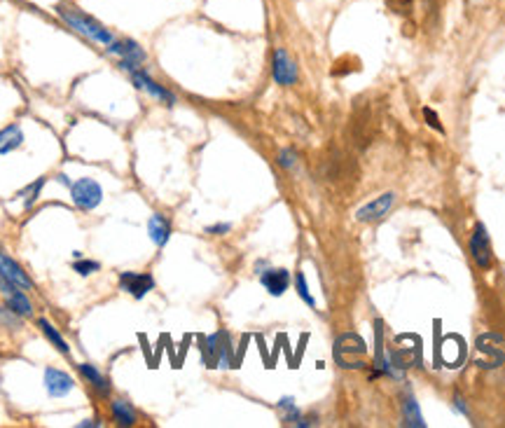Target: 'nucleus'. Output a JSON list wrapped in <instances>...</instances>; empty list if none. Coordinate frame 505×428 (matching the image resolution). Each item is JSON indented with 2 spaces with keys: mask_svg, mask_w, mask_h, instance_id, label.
<instances>
[{
  "mask_svg": "<svg viewBox=\"0 0 505 428\" xmlns=\"http://www.w3.org/2000/svg\"><path fill=\"white\" fill-rule=\"evenodd\" d=\"M56 14L61 16V19L68 24V26L80 33V36L89 38L91 43H98V45H111L115 36L111 31H108L103 24H98L96 19H91L89 14H84L80 10H75V7H63V5H56Z\"/></svg>",
  "mask_w": 505,
  "mask_h": 428,
  "instance_id": "f257e3e1",
  "label": "nucleus"
},
{
  "mask_svg": "<svg viewBox=\"0 0 505 428\" xmlns=\"http://www.w3.org/2000/svg\"><path fill=\"white\" fill-rule=\"evenodd\" d=\"M106 52L120 58V68L126 71V73H131L133 68H141V66L148 61L146 49H143L136 40H131V38L113 40V43L106 47Z\"/></svg>",
  "mask_w": 505,
  "mask_h": 428,
  "instance_id": "f03ea898",
  "label": "nucleus"
},
{
  "mask_svg": "<svg viewBox=\"0 0 505 428\" xmlns=\"http://www.w3.org/2000/svg\"><path fill=\"white\" fill-rule=\"evenodd\" d=\"M71 197L73 204L80 208V211H94V208L103 201V188L98 185V180L94 178H80L71 185Z\"/></svg>",
  "mask_w": 505,
  "mask_h": 428,
  "instance_id": "7ed1b4c3",
  "label": "nucleus"
},
{
  "mask_svg": "<svg viewBox=\"0 0 505 428\" xmlns=\"http://www.w3.org/2000/svg\"><path fill=\"white\" fill-rule=\"evenodd\" d=\"M204 351H206V363L210 367L232 365V347H230V335L227 332H213L210 337H206Z\"/></svg>",
  "mask_w": 505,
  "mask_h": 428,
  "instance_id": "20e7f679",
  "label": "nucleus"
},
{
  "mask_svg": "<svg viewBox=\"0 0 505 428\" xmlns=\"http://www.w3.org/2000/svg\"><path fill=\"white\" fill-rule=\"evenodd\" d=\"M272 75L274 82L281 87H290L297 82V63L292 61L290 54L285 52L283 47H279L274 52V61H272Z\"/></svg>",
  "mask_w": 505,
  "mask_h": 428,
  "instance_id": "39448f33",
  "label": "nucleus"
},
{
  "mask_svg": "<svg viewBox=\"0 0 505 428\" xmlns=\"http://www.w3.org/2000/svg\"><path fill=\"white\" fill-rule=\"evenodd\" d=\"M155 288V279L146 272H122L120 274V290L129 292L133 300H143Z\"/></svg>",
  "mask_w": 505,
  "mask_h": 428,
  "instance_id": "423d86ee",
  "label": "nucleus"
},
{
  "mask_svg": "<svg viewBox=\"0 0 505 428\" xmlns=\"http://www.w3.org/2000/svg\"><path fill=\"white\" fill-rule=\"evenodd\" d=\"M470 253H473L475 263L482 267V270H489L491 267V243L482 223H477L473 234H470Z\"/></svg>",
  "mask_w": 505,
  "mask_h": 428,
  "instance_id": "0eeeda50",
  "label": "nucleus"
},
{
  "mask_svg": "<svg viewBox=\"0 0 505 428\" xmlns=\"http://www.w3.org/2000/svg\"><path fill=\"white\" fill-rule=\"evenodd\" d=\"M129 75H131V82H133V85H136L138 89H143V91H148V94L153 96V98L162 101V103H166V106H173V103H175V96L171 94V91L164 89L162 85H157V82L150 78V75L143 71V68H133Z\"/></svg>",
  "mask_w": 505,
  "mask_h": 428,
  "instance_id": "6e6552de",
  "label": "nucleus"
},
{
  "mask_svg": "<svg viewBox=\"0 0 505 428\" xmlns=\"http://www.w3.org/2000/svg\"><path fill=\"white\" fill-rule=\"evenodd\" d=\"M393 199H395V195L393 192H386V195H382V197H377V199H372V201H367V204L363 206V208H358L356 211V218L360 223H374V220H382V218L389 213V208H391V204H393Z\"/></svg>",
  "mask_w": 505,
  "mask_h": 428,
  "instance_id": "1a4fd4ad",
  "label": "nucleus"
},
{
  "mask_svg": "<svg viewBox=\"0 0 505 428\" xmlns=\"http://www.w3.org/2000/svg\"><path fill=\"white\" fill-rule=\"evenodd\" d=\"M0 290H3V295L7 297V307H10L16 316H31V314H33L31 300L24 295V292L16 288L14 283L5 281L3 276H0Z\"/></svg>",
  "mask_w": 505,
  "mask_h": 428,
  "instance_id": "9d476101",
  "label": "nucleus"
},
{
  "mask_svg": "<svg viewBox=\"0 0 505 428\" xmlns=\"http://www.w3.org/2000/svg\"><path fill=\"white\" fill-rule=\"evenodd\" d=\"M45 389L52 398H63L75 389V382L71 379V374H66L63 370L47 367L45 370Z\"/></svg>",
  "mask_w": 505,
  "mask_h": 428,
  "instance_id": "9b49d317",
  "label": "nucleus"
},
{
  "mask_svg": "<svg viewBox=\"0 0 505 428\" xmlns=\"http://www.w3.org/2000/svg\"><path fill=\"white\" fill-rule=\"evenodd\" d=\"M0 276H3L5 281L14 283L16 288H24V290L33 288V281L29 279V274L24 272L10 255H3V253H0Z\"/></svg>",
  "mask_w": 505,
  "mask_h": 428,
  "instance_id": "f8f14e48",
  "label": "nucleus"
},
{
  "mask_svg": "<svg viewBox=\"0 0 505 428\" xmlns=\"http://www.w3.org/2000/svg\"><path fill=\"white\" fill-rule=\"evenodd\" d=\"M260 281H262L265 290H269V295L281 297L290 285V274L288 270H267L260 276Z\"/></svg>",
  "mask_w": 505,
  "mask_h": 428,
  "instance_id": "ddd939ff",
  "label": "nucleus"
},
{
  "mask_svg": "<svg viewBox=\"0 0 505 428\" xmlns=\"http://www.w3.org/2000/svg\"><path fill=\"white\" fill-rule=\"evenodd\" d=\"M148 234L155 246H166V241L171 239V223H168L164 215L155 213L148 220Z\"/></svg>",
  "mask_w": 505,
  "mask_h": 428,
  "instance_id": "4468645a",
  "label": "nucleus"
},
{
  "mask_svg": "<svg viewBox=\"0 0 505 428\" xmlns=\"http://www.w3.org/2000/svg\"><path fill=\"white\" fill-rule=\"evenodd\" d=\"M24 143V131L19 124H10V127L0 129V155H10Z\"/></svg>",
  "mask_w": 505,
  "mask_h": 428,
  "instance_id": "2eb2a0df",
  "label": "nucleus"
},
{
  "mask_svg": "<svg viewBox=\"0 0 505 428\" xmlns=\"http://www.w3.org/2000/svg\"><path fill=\"white\" fill-rule=\"evenodd\" d=\"M80 372H82V377L84 379H87L91 386H94V389L101 393V396H108V393H111V382L106 379L103 377V372L98 370L96 365H91V363H82L80 365Z\"/></svg>",
  "mask_w": 505,
  "mask_h": 428,
  "instance_id": "dca6fc26",
  "label": "nucleus"
},
{
  "mask_svg": "<svg viewBox=\"0 0 505 428\" xmlns=\"http://www.w3.org/2000/svg\"><path fill=\"white\" fill-rule=\"evenodd\" d=\"M111 412H113L115 422L120 426H133L136 424V409H133L126 400H113L111 402Z\"/></svg>",
  "mask_w": 505,
  "mask_h": 428,
  "instance_id": "f3484780",
  "label": "nucleus"
},
{
  "mask_svg": "<svg viewBox=\"0 0 505 428\" xmlns=\"http://www.w3.org/2000/svg\"><path fill=\"white\" fill-rule=\"evenodd\" d=\"M38 325H40V330L45 332V337H47L49 342H52L54 347H56L58 351H61V354H71V347H68V344H66V340L61 337V335H58V330L54 328L52 323L47 321V318H40Z\"/></svg>",
  "mask_w": 505,
  "mask_h": 428,
  "instance_id": "a211bd4d",
  "label": "nucleus"
},
{
  "mask_svg": "<svg viewBox=\"0 0 505 428\" xmlns=\"http://www.w3.org/2000/svg\"><path fill=\"white\" fill-rule=\"evenodd\" d=\"M344 354H365V342L353 335V344L351 347H347V342L340 337L335 344V358H342Z\"/></svg>",
  "mask_w": 505,
  "mask_h": 428,
  "instance_id": "6ab92c4d",
  "label": "nucleus"
},
{
  "mask_svg": "<svg viewBox=\"0 0 505 428\" xmlns=\"http://www.w3.org/2000/svg\"><path fill=\"white\" fill-rule=\"evenodd\" d=\"M279 409H283V422L285 424H297L300 422V409L297 405H295V398H281L279 400Z\"/></svg>",
  "mask_w": 505,
  "mask_h": 428,
  "instance_id": "aec40b11",
  "label": "nucleus"
},
{
  "mask_svg": "<svg viewBox=\"0 0 505 428\" xmlns=\"http://www.w3.org/2000/svg\"><path fill=\"white\" fill-rule=\"evenodd\" d=\"M405 419H407L409 426H419V428L426 426V422H424V417H421V412H419V405H417L414 398H407V402H405Z\"/></svg>",
  "mask_w": 505,
  "mask_h": 428,
  "instance_id": "412c9836",
  "label": "nucleus"
},
{
  "mask_svg": "<svg viewBox=\"0 0 505 428\" xmlns=\"http://www.w3.org/2000/svg\"><path fill=\"white\" fill-rule=\"evenodd\" d=\"M42 185H45V178H38L36 183H31V185H29L26 190H21V192H19V197H24V206L31 208L33 204H36V199H38V195H40Z\"/></svg>",
  "mask_w": 505,
  "mask_h": 428,
  "instance_id": "4be33fe9",
  "label": "nucleus"
},
{
  "mask_svg": "<svg viewBox=\"0 0 505 428\" xmlns=\"http://www.w3.org/2000/svg\"><path fill=\"white\" fill-rule=\"evenodd\" d=\"M295 285H297V295H300L302 300H305L311 309H314V307H316V300H314V295H311V292H309L307 279H305V274H302V272H300L297 276H295Z\"/></svg>",
  "mask_w": 505,
  "mask_h": 428,
  "instance_id": "5701e85b",
  "label": "nucleus"
},
{
  "mask_svg": "<svg viewBox=\"0 0 505 428\" xmlns=\"http://www.w3.org/2000/svg\"><path fill=\"white\" fill-rule=\"evenodd\" d=\"M101 270V265L96 260H75L73 263V272H78L80 276H89V274H96Z\"/></svg>",
  "mask_w": 505,
  "mask_h": 428,
  "instance_id": "b1692460",
  "label": "nucleus"
},
{
  "mask_svg": "<svg viewBox=\"0 0 505 428\" xmlns=\"http://www.w3.org/2000/svg\"><path fill=\"white\" fill-rule=\"evenodd\" d=\"M279 164L283 166V169H292L295 166V153L292 150H283V153L279 155Z\"/></svg>",
  "mask_w": 505,
  "mask_h": 428,
  "instance_id": "393cba45",
  "label": "nucleus"
},
{
  "mask_svg": "<svg viewBox=\"0 0 505 428\" xmlns=\"http://www.w3.org/2000/svg\"><path fill=\"white\" fill-rule=\"evenodd\" d=\"M232 230V225L230 223H223V225H210V228H206V234H227Z\"/></svg>",
  "mask_w": 505,
  "mask_h": 428,
  "instance_id": "a878e982",
  "label": "nucleus"
},
{
  "mask_svg": "<svg viewBox=\"0 0 505 428\" xmlns=\"http://www.w3.org/2000/svg\"><path fill=\"white\" fill-rule=\"evenodd\" d=\"M424 115H426V120H428V124H431V127H435L437 131H442V127H440V122H437V115L431 111V108H426L424 111Z\"/></svg>",
  "mask_w": 505,
  "mask_h": 428,
  "instance_id": "bb28decb",
  "label": "nucleus"
},
{
  "mask_svg": "<svg viewBox=\"0 0 505 428\" xmlns=\"http://www.w3.org/2000/svg\"><path fill=\"white\" fill-rule=\"evenodd\" d=\"M454 407H456L461 414H468V407H466V402H463V398H459V396L454 398Z\"/></svg>",
  "mask_w": 505,
  "mask_h": 428,
  "instance_id": "cd10ccee",
  "label": "nucleus"
},
{
  "mask_svg": "<svg viewBox=\"0 0 505 428\" xmlns=\"http://www.w3.org/2000/svg\"><path fill=\"white\" fill-rule=\"evenodd\" d=\"M84 426H101V422L98 419H91V422L87 419V422H80V428H84Z\"/></svg>",
  "mask_w": 505,
  "mask_h": 428,
  "instance_id": "c85d7f7f",
  "label": "nucleus"
}]
</instances>
